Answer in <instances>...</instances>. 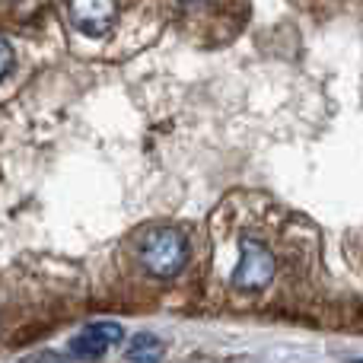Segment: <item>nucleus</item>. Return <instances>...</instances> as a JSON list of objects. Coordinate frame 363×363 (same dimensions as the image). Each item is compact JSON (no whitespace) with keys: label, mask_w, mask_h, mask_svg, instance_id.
<instances>
[{"label":"nucleus","mask_w":363,"mask_h":363,"mask_svg":"<svg viewBox=\"0 0 363 363\" xmlns=\"http://www.w3.org/2000/svg\"><path fill=\"white\" fill-rule=\"evenodd\" d=\"M134 252L147 274L169 281L188 264V236L179 226H147L138 236Z\"/></svg>","instance_id":"1"},{"label":"nucleus","mask_w":363,"mask_h":363,"mask_svg":"<svg viewBox=\"0 0 363 363\" xmlns=\"http://www.w3.org/2000/svg\"><path fill=\"white\" fill-rule=\"evenodd\" d=\"M274 271H277V262L268 245L255 236H242V242H239V262L230 277L233 290H239V294H262V290L271 287Z\"/></svg>","instance_id":"2"},{"label":"nucleus","mask_w":363,"mask_h":363,"mask_svg":"<svg viewBox=\"0 0 363 363\" xmlns=\"http://www.w3.org/2000/svg\"><path fill=\"white\" fill-rule=\"evenodd\" d=\"M121 338H125V332H121L118 322H93V325H86L83 332H77L70 338L67 351L77 360H99L112 347H118Z\"/></svg>","instance_id":"3"},{"label":"nucleus","mask_w":363,"mask_h":363,"mask_svg":"<svg viewBox=\"0 0 363 363\" xmlns=\"http://www.w3.org/2000/svg\"><path fill=\"white\" fill-rule=\"evenodd\" d=\"M70 23L89 38L106 35L115 26V0H70Z\"/></svg>","instance_id":"4"},{"label":"nucleus","mask_w":363,"mask_h":363,"mask_svg":"<svg viewBox=\"0 0 363 363\" xmlns=\"http://www.w3.org/2000/svg\"><path fill=\"white\" fill-rule=\"evenodd\" d=\"M160 357H163V345L153 335H138L131 341V347H128V360L134 363H157Z\"/></svg>","instance_id":"5"},{"label":"nucleus","mask_w":363,"mask_h":363,"mask_svg":"<svg viewBox=\"0 0 363 363\" xmlns=\"http://www.w3.org/2000/svg\"><path fill=\"white\" fill-rule=\"evenodd\" d=\"M10 67H13V48H10V42L0 35V80L10 74Z\"/></svg>","instance_id":"6"},{"label":"nucleus","mask_w":363,"mask_h":363,"mask_svg":"<svg viewBox=\"0 0 363 363\" xmlns=\"http://www.w3.org/2000/svg\"><path fill=\"white\" fill-rule=\"evenodd\" d=\"M191 4H201V0H191Z\"/></svg>","instance_id":"7"},{"label":"nucleus","mask_w":363,"mask_h":363,"mask_svg":"<svg viewBox=\"0 0 363 363\" xmlns=\"http://www.w3.org/2000/svg\"><path fill=\"white\" fill-rule=\"evenodd\" d=\"M360 363H363V360H360Z\"/></svg>","instance_id":"8"}]
</instances>
